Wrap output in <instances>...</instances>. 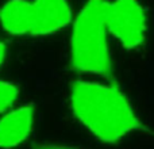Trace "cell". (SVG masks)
Instances as JSON below:
<instances>
[{"mask_svg": "<svg viewBox=\"0 0 154 149\" xmlns=\"http://www.w3.org/2000/svg\"><path fill=\"white\" fill-rule=\"evenodd\" d=\"M5 56H7V48H5L4 42H2V41H0V68H2V65L4 64Z\"/></svg>", "mask_w": 154, "mask_h": 149, "instance_id": "cell-8", "label": "cell"}, {"mask_svg": "<svg viewBox=\"0 0 154 149\" xmlns=\"http://www.w3.org/2000/svg\"><path fill=\"white\" fill-rule=\"evenodd\" d=\"M104 3H85L73 21L69 57L72 69L79 73L108 76L112 72Z\"/></svg>", "mask_w": 154, "mask_h": 149, "instance_id": "cell-2", "label": "cell"}, {"mask_svg": "<svg viewBox=\"0 0 154 149\" xmlns=\"http://www.w3.org/2000/svg\"><path fill=\"white\" fill-rule=\"evenodd\" d=\"M37 149H76L72 147H65V145H53V144H45L39 145Z\"/></svg>", "mask_w": 154, "mask_h": 149, "instance_id": "cell-7", "label": "cell"}, {"mask_svg": "<svg viewBox=\"0 0 154 149\" xmlns=\"http://www.w3.org/2000/svg\"><path fill=\"white\" fill-rule=\"evenodd\" d=\"M104 21L108 34L123 48L137 49L146 40L147 15L141 3L106 2Z\"/></svg>", "mask_w": 154, "mask_h": 149, "instance_id": "cell-4", "label": "cell"}, {"mask_svg": "<svg viewBox=\"0 0 154 149\" xmlns=\"http://www.w3.org/2000/svg\"><path fill=\"white\" fill-rule=\"evenodd\" d=\"M35 110L31 104L15 107L0 118V149L18 148L30 137L34 128Z\"/></svg>", "mask_w": 154, "mask_h": 149, "instance_id": "cell-5", "label": "cell"}, {"mask_svg": "<svg viewBox=\"0 0 154 149\" xmlns=\"http://www.w3.org/2000/svg\"><path fill=\"white\" fill-rule=\"evenodd\" d=\"M69 103L82 128L104 144H116L142 128L128 98L114 84L76 80L70 85Z\"/></svg>", "mask_w": 154, "mask_h": 149, "instance_id": "cell-1", "label": "cell"}, {"mask_svg": "<svg viewBox=\"0 0 154 149\" xmlns=\"http://www.w3.org/2000/svg\"><path fill=\"white\" fill-rule=\"evenodd\" d=\"M72 7L66 2H8L0 7V26L15 37H45L72 23Z\"/></svg>", "mask_w": 154, "mask_h": 149, "instance_id": "cell-3", "label": "cell"}, {"mask_svg": "<svg viewBox=\"0 0 154 149\" xmlns=\"http://www.w3.org/2000/svg\"><path fill=\"white\" fill-rule=\"evenodd\" d=\"M19 98V88L7 80H0V114H5L14 109Z\"/></svg>", "mask_w": 154, "mask_h": 149, "instance_id": "cell-6", "label": "cell"}]
</instances>
